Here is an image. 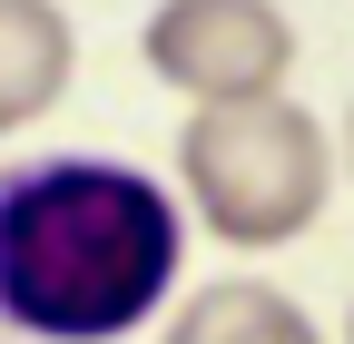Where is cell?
<instances>
[{
  "label": "cell",
  "instance_id": "cell-1",
  "mask_svg": "<svg viewBox=\"0 0 354 344\" xmlns=\"http://www.w3.org/2000/svg\"><path fill=\"white\" fill-rule=\"evenodd\" d=\"M187 256L177 197L128 157H30L0 167V325L30 344L138 334Z\"/></svg>",
  "mask_w": 354,
  "mask_h": 344
},
{
  "label": "cell",
  "instance_id": "cell-2",
  "mask_svg": "<svg viewBox=\"0 0 354 344\" xmlns=\"http://www.w3.org/2000/svg\"><path fill=\"white\" fill-rule=\"evenodd\" d=\"M177 187H187L197 227L227 246H295L305 227L325 217L335 197V148L325 118L276 99H236V108H197L177 128Z\"/></svg>",
  "mask_w": 354,
  "mask_h": 344
},
{
  "label": "cell",
  "instance_id": "cell-3",
  "mask_svg": "<svg viewBox=\"0 0 354 344\" xmlns=\"http://www.w3.org/2000/svg\"><path fill=\"white\" fill-rule=\"evenodd\" d=\"M138 59L197 108L276 99L295 69V20L276 0H158L138 30Z\"/></svg>",
  "mask_w": 354,
  "mask_h": 344
},
{
  "label": "cell",
  "instance_id": "cell-4",
  "mask_svg": "<svg viewBox=\"0 0 354 344\" xmlns=\"http://www.w3.org/2000/svg\"><path fill=\"white\" fill-rule=\"evenodd\" d=\"M69 69H79V30L59 0H0V138L50 118L69 99Z\"/></svg>",
  "mask_w": 354,
  "mask_h": 344
},
{
  "label": "cell",
  "instance_id": "cell-5",
  "mask_svg": "<svg viewBox=\"0 0 354 344\" xmlns=\"http://www.w3.org/2000/svg\"><path fill=\"white\" fill-rule=\"evenodd\" d=\"M167 344H325V334L295 295L256 285V276H227V285H197L167 315Z\"/></svg>",
  "mask_w": 354,
  "mask_h": 344
},
{
  "label": "cell",
  "instance_id": "cell-6",
  "mask_svg": "<svg viewBox=\"0 0 354 344\" xmlns=\"http://www.w3.org/2000/svg\"><path fill=\"white\" fill-rule=\"evenodd\" d=\"M344 167H354V108H344Z\"/></svg>",
  "mask_w": 354,
  "mask_h": 344
},
{
  "label": "cell",
  "instance_id": "cell-7",
  "mask_svg": "<svg viewBox=\"0 0 354 344\" xmlns=\"http://www.w3.org/2000/svg\"><path fill=\"white\" fill-rule=\"evenodd\" d=\"M344 344H354V325H344Z\"/></svg>",
  "mask_w": 354,
  "mask_h": 344
}]
</instances>
